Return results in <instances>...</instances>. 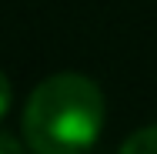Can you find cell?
<instances>
[{
  "label": "cell",
  "mask_w": 157,
  "mask_h": 154,
  "mask_svg": "<svg viewBox=\"0 0 157 154\" xmlns=\"http://www.w3.org/2000/svg\"><path fill=\"white\" fill-rule=\"evenodd\" d=\"M104 94L84 74L40 81L24 107V141L33 154H84L104 131Z\"/></svg>",
  "instance_id": "cell-1"
},
{
  "label": "cell",
  "mask_w": 157,
  "mask_h": 154,
  "mask_svg": "<svg viewBox=\"0 0 157 154\" xmlns=\"http://www.w3.org/2000/svg\"><path fill=\"white\" fill-rule=\"evenodd\" d=\"M117 154H157V124L134 131L124 144H121Z\"/></svg>",
  "instance_id": "cell-2"
},
{
  "label": "cell",
  "mask_w": 157,
  "mask_h": 154,
  "mask_svg": "<svg viewBox=\"0 0 157 154\" xmlns=\"http://www.w3.org/2000/svg\"><path fill=\"white\" fill-rule=\"evenodd\" d=\"M10 104H13V87H10V81H7V74L0 70V121L7 117Z\"/></svg>",
  "instance_id": "cell-3"
},
{
  "label": "cell",
  "mask_w": 157,
  "mask_h": 154,
  "mask_svg": "<svg viewBox=\"0 0 157 154\" xmlns=\"http://www.w3.org/2000/svg\"><path fill=\"white\" fill-rule=\"evenodd\" d=\"M0 154H27V151H24L10 134H0Z\"/></svg>",
  "instance_id": "cell-4"
}]
</instances>
